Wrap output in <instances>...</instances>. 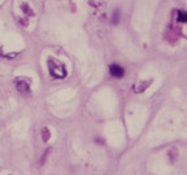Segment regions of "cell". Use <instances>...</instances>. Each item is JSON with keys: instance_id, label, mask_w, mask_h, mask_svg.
<instances>
[{"instance_id": "1", "label": "cell", "mask_w": 187, "mask_h": 175, "mask_svg": "<svg viewBox=\"0 0 187 175\" xmlns=\"http://www.w3.org/2000/svg\"><path fill=\"white\" fill-rule=\"evenodd\" d=\"M48 66H49L51 75H52L53 78H59V79H61V78H65V77H66V70H65V68L62 66L61 64H59L57 61L49 58V60H48Z\"/></svg>"}, {"instance_id": "2", "label": "cell", "mask_w": 187, "mask_h": 175, "mask_svg": "<svg viewBox=\"0 0 187 175\" xmlns=\"http://www.w3.org/2000/svg\"><path fill=\"white\" fill-rule=\"evenodd\" d=\"M109 72H111V75L114 77V78H122L125 75V70L122 66L114 64V65H111L109 68Z\"/></svg>"}, {"instance_id": "3", "label": "cell", "mask_w": 187, "mask_h": 175, "mask_svg": "<svg viewBox=\"0 0 187 175\" xmlns=\"http://www.w3.org/2000/svg\"><path fill=\"white\" fill-rule=\"evenodd\" d=\"M17 90H18L20 92H29V90H30L29 83H26L23 81H20L18 83H17Z\"/></svg>"}, {"instance_id": "4", "label": "cell", "mask_w": 187, "mask_h": 175, "mask_svg": "<svg viewBox=\"0 0 187 175\" xmlns=\"http://www.w3.org/2000/svg\"><path fill=\"white\" fill-rule=\"evenodd\" d=\"M49 136H51L49 130H48L47 127H43V128H42V140H43V142H48Z\"/></svg>"}, {"instance_id": "5", "label": "cell", "mask_w": 187, "mask_h": 175, "mask_svg": "<svg viewBox=\"0 0 187 175\" xmlns=\"http://www.w3.org/2000/svg\"><path fill=\"white\" fill-rule=\"evenodd\" d=\"M149 83H151L149 81H148V82H140V87H139V88H134V91H135V92H143V91L147 88V87L149 86Z\"/></svg>"}, {"instance_id": "6", "label": "cell", "mask_w": 187, "mask_h": 175, "mask_svg": "<svg viewBox=\"0 0 187 175\" xmlns=\"http://www.w3.org/2000/svg\"><path fill=\"white\" fill-rule=\"evenodd\" d=\"M112 22L113 23H118L120 22V11L118 9H116L112 14Z\"/></svg>"}, {"instance_id": "7", "label": "cell", "mask_w": 187, "mask_h": 175, "mask_svg": "<svg viewBox=\"0 0 187 175\" xmlns=\"http://www.w3.org/2000/svg\"><path fill=\"white\" fill-rule=\"evenodd\" d=\"M48 153H49V149H48V151H46V153L43 154V158L40 160V163H42V165H44V162H46V160H47V157H48Z\"/></svg>"}, {"instance_id": "8", "label": "cell", "mask_w": 187, "mask_h": 175, "mask_svg": "<svg viewBox=\"0 0 187 175\" xmlns=\"http://www.w3.org/2000/svg\"><path fill=\"white\" fill-rule=\"evenodd\" d=\"M179 21L181 22H186V14H184V12H179Z\"/></svg>"}]
</instances>
